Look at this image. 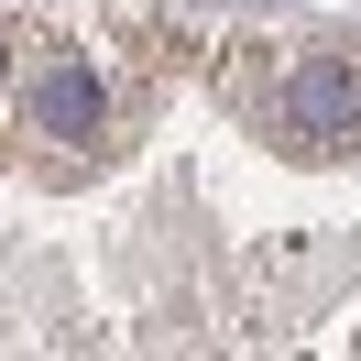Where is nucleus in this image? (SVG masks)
I'll list each match as a JSON object with an SVG mask.
<instances>
[{
	"label": "nucleus",
	"mask_w": 361,
	"mask_h": 361,
	"mask_svg": "<svg viewBox=\"0 0 361 361\" xmlns=\"http://www.w3.org/2000/svg\"><path fill=\"white\" fill-rule=\"evenodd\" d=\"M285 132L307 142V154H350L361 142V66L350 55H307V66L285 77Z\"/></svg>",
	"instance_id": "nucleus-1"
}]
</instances>
